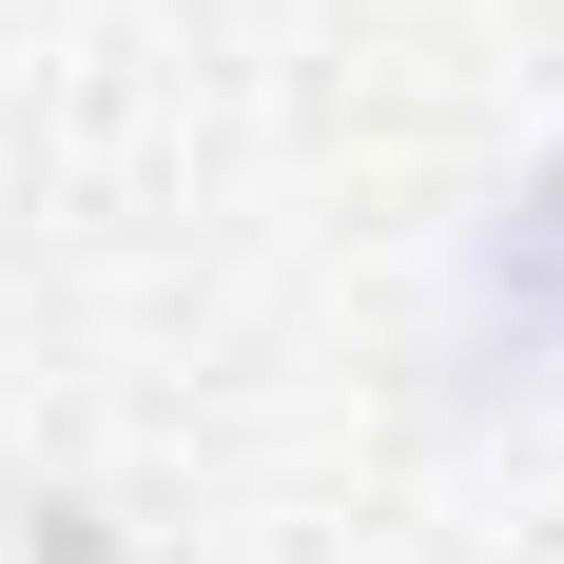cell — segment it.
Segmentation results:
<instances>
[{"label":"cell","mask_w":564,"mask_h":564,"mask_svg":"<svg viewBox=\"0 0 564 564\" xmlns=\"http://www.w3.org/2000/svg\"><path fill=\"white\" fill-rule=\"evenodd\" d=\"M448 390L467 409L564 390V137L467 215V253H448Z\"/></svg>","instance_id":"6da1fadb"}]
</instances>
